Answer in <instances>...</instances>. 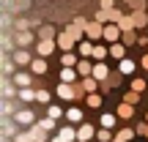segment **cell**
Returning <instances> with one entry per match:
<instances>
[{"mask_svg": "<svg viewBox=\"0 0 148 142\" xmlns=\"http://www.w3.org/2000/svg\"><path fill=\"white\" fill-rule=\"evenodd\" d=\"M55 47H58V41H55V38H41V41L36 44V52H38V58H47V55L55 52Z\"/></svg>", "mask_w": 148, "mask_h": 142, "instance_id": "7a4b0ae2", "label": "cell"}, {"mask_svg": "<svg viewBox=\"0 0 148 142\" xmlns=\"http://www.w3.org/2000/svg\"><path fill=\"white\" fill-rule=\"evenodd\" d=\"M77 66H63V69H60V82H69V85H74L77 82Z\"/></svg>", "mask_w": 148, "mask_h": 142, "instance_id": "9c48e42d", "label": "cell"}, {"mask_svg": "<svg viewBox=\"0 0 148 142\" xmlns=\"http://www.w3.org/2000/svg\"><path fill=\"white\" fill-rule=\"evenodd\" d=\"M16 99H19V101H33V99H36V90H30V88H19V90H16Z\"/></svg>", "mask_w": 148, "mask_h": 142, "instance_id": "ffe728a7", "label": "cell"}, {"mask_svg": "<svg viewBox=\"0 0 148 142\" xmlns=\"http://www.w3.org/2000/svg\"><path fill=\"white\" fill-rule=\"evenodd\" d=\"M132 19H134V27H145V25H148V14H145V8L132 11Z\"/></svg>", "mask_w": 148, "mask_h": 142, "instance_id": "9a60e30c", "label": "cell"}, {"mask_svg": "<svg viewBox=\"0 0 148 142\" xmlns=\"http://www.w3.org/2000/svg\"><path fill=\"white\" fill-rule=\"evenodd\" d=\"M77 71H79V77H93V66L88 63V58H82L77 63Z\"/></svg>", "mask_w": 148, "mask_h": 142, "instance_id": "e0dca14e", "label": "cell"}, {"mask_svg": "<svg viewBox=\"0 0 148 142\" xmlns=\"http://www.w3.org/2000/svg\"><path fill=\"white\" fill-rule=\"evenodd\" d=\"M118 71H121V74H132L134 71V60H129V58L118 60Z\"/></svg>", "mask_w": 148, "mask_h": 142, "instance_id": "7402d4cb", "label": "cell"}, {"mask_svg": "<svg viewBox=\"0 0 148 142\" xmlns=\"http://www.w3.org/2000/svg\"><path fill=\"white\" fill-rule=\"evenodd\" d=\"M137 134H143V137H148V120L143 123V126H137Z\"/></svg>", "mask_w": 148, "mask_h": 142, "instance_id": "c3c4849f", "label": "cell"}, {"mask_svg": "<svg viewBox=\"0 0 148 142\" xmlns=\"http://www.w3.org/2000/svg\"><path fill=\"white\" fill-rule=\"evenodd\" d=\"M121 36H123V30H121V25H118V22H107V25H104V41L115 44Z\"/></svg>", "mask_w": 148, "mask_h": 142, "instance_id": "6da1fadb", "label": "cell"}, {"mask_svg": "<svg viewBox=\"0 0 148 142\" xmlns=\"http://www.w3.org/2000/svg\"><path fill=\"white\" fill-rule=\"evenodd\" d=\"M74 25H77L79 30H88V19H82V16H77V19H74Z\"/></svg>", "mask_w": 148, "mask_h": 142, "instance_id": "7bdbcfd3", "label": "cell"}, {"mask_svg": "<svg viewBox=\"0 0 148 142\" xmlns=\"http://www.w3.org/2000/svg\"><path fill=\"white\" fill-rule=\"evenodd\" d=\"M55 41H58V47L63 49V52H71V49L77 47V41H74V38L69 36V30H60V33H58V38H55Z\"/></svg>", "mask_w": 148, "mask_h": 142, "instance_id": "277c9868", "label": "cell"}, {"mask_svg": "<svg viewBox=\"0 0 148 142\" xmlns=\"http://www.w3.org/2000/svg\"><path fill=\"white\" fill-rule=\"evenodd\" d=\"M66 30H69V36H71V38H74V41H77V44H79V41H82V36H85V30H79V27H77V25H74V22H71V25H69V27H66Z\"/></svg>", "mask_w": 148, "mask_h": 142, "instance_id": "4316f807", "label": "cell"}, {"mask_svg": "<svg viewBox=\"0 0 148 142\" xmlns=\"http://www.w3.org/2000/svg\"><path fill=\"white\" fill-rule=\"evenodd\" d=\"M110 58L123 60V58H126V44H123V41H121V44H118V41H115V44H110Z\"/></svg>", "mask_w": 148, "mask_h": 142, "instance_id": "7c38bea8", "label": "cell"}, {"mask_svg": "<svg viewBox=\"0 0 148 142\" xmlns=\"http://www.w3.org/2000/svg\"><path fill=\"white\" fill-rule=\"evenodd\" d=\"M58 96L63 101H74L77 99V90H74V85H69V82H60L58 85Z\"/></svg>", "mask_w": 148, "mask_h": 142, "instance_id": "52a82bcc", "label": "cell"}, {"mask_svg": "<svg viewBox=\"0 0 148 142\" xmlns=\"http://www.w3.org/2000/svg\"><path fill=\"white\" fill-rule=\"evenodd\" d=\"M30 137H33V142H44L47 139V128H44L41 123H33L30 126Z\"/></svg>", "mask_w": 148, "mask_h": 142, "instance_id": "4fadbf2b", "label": "cell"}, {"mask_svg": "<svg viewBox=\"0 0 148 142\" xmlns=\"http://www.w3.org/2000/svg\"><path fill=\"white\" fill-rule=\"evenodd\" d=\"M140 66H143V69L148 71V55H145V58H143V60H140Z\"/></svg>", "mask_w": 148, "mask_h": 142, "instance_id": "f907efd6", "label": "cell"}, {"mask_svg": "<svg viewBox=\"0 0 148 142\" xmlns=\"http://www.w3.org/2000/svg\"><path fill=\"white\" fill-rule=\"evenodd\" d=\"M47 115H49V118H55V120H58V118L63 115V109H60V107H49V109H47Z\"/></svg>", "mask_w": 148, "mask_h": 142, "instance_id": "60d3db41", "label": "cell"}, {"mask_svg": "<svg viewBox=\"0 0 148 142\" xmlns=\"http://www.w3.org/2000/svg\"><path fill=\"white\" fill-rule=\"evenodd\" d=\"M96 137H99V142H112V139H115L110 134V128H104V126H101V131H96Z\"/></svg>", "mask_w": 148, "mask_h": 142, "instance_id": "4dcf8cb0", "label": "cell"}, {"mask_svg": "<svg viewBox=\"0 0 148 142\" xmlns=\"http://www.w3.org/2000/svg\"><path fill=\"white\" fill-rule=\"evenodd\" d=\"M14 41H16V47H27V44H33V33L30 30H16Z\"/></svg>", "mask_w": 148, "mask_h": 142, "instance_id": "8fae6325", "label": "cell"}, {"mask_svg": "<svg viewBox=\"0 0 148 142\" xmlns=\"http://www.w3.org/2000/svg\"><path fill=\"white\" fill-rule=\"evenodd\" d=\"M121 41L126 44V47H132V44H134V41H140V38L134 36V30H123V36H121Z\"/></svg>", "mask_w": 148, "mask_h": 142, "instance_id": "f1b7e54d", "label": "cell"}, {"mask_svg": "<svg viewBox=\"0 0 148 142\" xmlns=\"http://www.w3.org/2000/svg\"><path fill=\"white\" fill-rule=\"evenodd\" d=\"M134 134H137V131H134V128H121V131H118V137H121V139H126V142H129V139H132V137H134Z\"/></svg>", "mask_w": 148, "mask_h": 142, "instance_id": "8d00e7d4", "label": "cell"}, {"mask_svg": "<svg viewBox=\"0 0 148 142\" xmlns=\"http://www.w3.org/2000/svg\"><path fill=\"white\" fill-rule=\"evenodd\" d=\"M11 60H14L16 66H30L33 63V60H30V52H25V47L14 49V52H11Z\"/></svg>", "mask_w": 148, "mask_h": 142, "instance_id": "5b68a950", "label": "cell"}, {"mask_svg": "<svg viewBox=\"0 0 148 142\" xmlns=\"http://www.w3.org/2000/svg\"><path fill=\"white\" fill-rule=\"evenodd\" d=\"M101 8H107V11H112V8H115V0H101Z\"/></svg>", "mask_w": 148, "mask_h": 142, "instance_id": "7dc6e473", "label": "cell"}, {"mask_svg": "<svg viewBox=\"0 0 148 142\" xmlns=\"http://www.w3.org/2000/svg\"><path fill=\"white\" fill-rule=\"evenodd\" d=\"M90 137H96V128L90 126V123H79V128H77V142H88Z\"/></svg>", "mask_w": 148, "mask_h": 142, "instance_id": "8992f818", "label": "cell"}, {"mask_svg": "<svg viewBox=\"0 0 148 142\" xmlns=\"http://www.w3.org/2000/svg\"><path fill=\"white\" fill-rule=\"evenodd\" d=\"M126 3H129V5H134L132 11H137V8H145V3H143V0H126Z\"/></svg>", "mask_w": 148, "mask_h": 142, "instance_id": "f6af8a7d", "label": "cell"}, {"mask_svg": "<svg viewBox=\"0 0 148 142\" xmlns=\"http://www.w3.org/2000/svg\"><path fill=\"white\" fill-rule=\"evenodd\" d=\"M52 142H66V139H63V137H60V134H58V137H55V139H52Z\"/></svg>", "mask_w": 148, "mask_h": 142, "instance_id": "816d5d0a", "label": "cell"}, {"mask_svg": "<svg viewBox=\"0 0 148 142\" xmlns=\"http://www.w3.org/2000/svg\"><path fill=\"white\" fill-rule=\"evenodd\" d=\"M11 79H14V85H16V88H27V85H30V77H27V74H14V77H11Z\"/></svg>", "mask_w": 148, "mask_h": 142, "instance_id": "d4e9b609", "label": "cell"}, {"mask_svg": "<svg viewBox=\"0 0 148 142\" xmlns=\"http://www.w3.org/2000/svg\"><path fill=\"white\" fill-rule=\"evenodd\" d=\"M58 134H60V137H63L66 142H77V131H74L71 126H63V128H60Z\"/></svg>", "mask_w": 148, "mask_h": 142, "instance_id": "cb8c5ba5", "label": "cell"}, {"mask_svg": "<svg viewBox=\"0 0 148 142\" xmlns=\"http://www.w3.org/2000/svg\"><path fill=\"white\" fill-rule=\"evenodd\" d=\"M30 69H33V74L44 77V74H47V58H36V60L30 63Z\"/></svg>", "mask_w": 148, "mask_h": 142, "instance_id": "2e32d148", "label": "cell"}, {"mask_svg": "<svg viewBox=\"0 0 148 142\" xmlns=\"http://www.w3.org/2000/svg\"><path fill=\"white\" fill-rule=\"evenodd\" d=\"M11 112H14V107H11V101L5 99V101H3V115H11Z\"/></svg>", "mask_w": 148, "mask_h": 142, "instance_id": "bcb514c9", "label": "cell"}, {"mask_svg": "<svg viewBox=\"0 0 148 142\" xmlns=\"http://www.w3.org/2000/svg\"><path fill=\"white\" fill-rule=\"evenodd\" d=\"M58 33H60V30H55L52 25H44V27H38V38H58Z\"/></svg>", "mask_w": 148, "mask_h": 142, "instance_id": "d6986e66", "label": "cell"}, {"mask_svg": "<svg viewBox=\"0 0 148 142\" xmlns=\"http://www.w3.org/2000/svg\"><path fill=\"white\" fill-rule=\"evenodd\" d=\"M132 90H137V93H143V90H145V79H132Z\"/></svg>", "mask_w": 148, "mask_h": 142, "instance_id": "74e56055", "label": "cell"}, {"mask_svg": "<svg viewBox=\"0 0 148 142\" xmlns=\"http://www.w3.org/2000/svg\"><path fill=\"white\" fill-rule=\"evenodd\" d=\"M96 22L107 25V22H110V11H107V8H99V11H96Z\"/></svg>", "mask_w": 148, "mask_h": 142, "instance_id": "1f68e13d", "label": "cell"}, {"mask_svg": "<svg viewBox=\"0 0 148 142\" xmlns=\"http://www.w3.org/2000/svg\"><path fill=\"white\" fill-rule=\"evenodd\" d=\"M11 96H14V88H11L8 79H3V99H11Z\"/></svg>", "mask_w": 148, "mask_h": 142, "instance_id": "d590c367", "label": "cell"}, {"mask_svg": "<svg viewBox=\"0 0 148 142\" xmlns=\"http://www.w3.org/2000/svg\"><path fill=\"white\" fill-rule=\"evenodd\" d=\"M14 142H33V137H30V131H19L14 137Z\"/></svg>", "mask_w": 148, "mask_h": 142, "instance_id": "ab89813d", "label": "cell"}, {"mask_svg": "<svg viewBox=\"0 0 148 142\" xmlns=\"http://www.w3.org/2000/svg\"><path fill=\"white\" fill-rule=\"evenodd\" d=\"M115 118H118V115H110V112L101 115V126H104V128H112V126H115Z\"/></svg>", "mask_w": 148, "mask_h": 142, "instance_id": "836d02e7", "label": "cell"}, {"mask_svg": "<svg viewBox=\"0 0 148 142\" xmlns=\"http://www.w3.org/2000/svg\"><path fill=\"white\" fill-rule=\"evenodd\" d=\"M118 25H121V30H134V19H132V16H121Z\"/></svg>", "mask_w": 148, "mask_h": 142, "instance_id": "d6a6232c", "label": "cell"}, {"mask_svg": "<svg viewBox=\"0 0 148 142\" xmlns=\"http://www.w3.org/2000/svg\"><path fill=\"white\" fill-rule=\"evenodd\" d=\"M82 88L88 90V93H96V88H99V79H96V77H82Z\"/></svg>", "mask_w": 148, "mask_h": 142, "instance_id": "44dd1931", "label": "cell"}, {"mask_svg": "<svg viewBox=\"0 0 148 142\" xmlns=\"http://www.w3.org/2000/svg\"><path fill=\"white\" fill-rule=\"evenodd\" d=\"M112 142H126V139H121V137H115V139H112Z\"/></svg>", "mask_w": 148, "mask_h": 142, "instance_id": "f5cc1de1", "label": "cell"}, {"mask_svg": "<svg viewBox=\"0 0 148 142\" xmlns=\"http://www.w3.org/2000/svg\"><path fill=\"white\" fill-rule=\"evenodd\" d=\"M41 126L47 128V131H52V128H55V118H49V115H47V118L41 120Z\"/></svg>", "mask_w": 148, "mask_h": 142, "instance_id": "b9f144b4", "label": "cell"}, {"mask_svg": "<svg viewBox=\"0 0 148 142\" xmlns=\"http://www.w3.org/2000/svg\"><path fill=\"white\" fill-rule=\"evenodd\" d=\"M66 118H69V123H82V109H79V107H71V109L66 112Z\"/></svg>", "mask_w": 148, "mask_h": 142, "instance_id": "603a6c76", "label": "cell"}, {"mask_svg": "<svg viewBox=\"0 0 148 142\" xmlns=\"http://www.w3.org/2000/svg\"><path fill=\"white\" fill-rule=\"evenodd\" d=\"M123 101H126V104H137V101H140V93H137V90H129V93L123 96Z\"/></svg>", "mask_w": 148, "mask_h": 142, "instance_id": "e575fe53", "label": "cell"}, {"mask_svg": "<svg viewBox=\"0 0 148 142\" xmlns=\"http://www.w3.org/2000/svg\"><path fill=\"white\" fill-rule=\"evenodd\" d=\"M3 131H5V137H11V131H14V126H11V123L5 120V123H3Z\"/></svg>", "mask_w": 148, "mask_h": 142, "instance_id": "681fc988", "label": "cell"}, {"mask_svg": "<svg viewBox=\"0 0 148 142\" xmlns=\"http://www.w3.org/2000/svg\"><path fill=\"white\" fill-rule=\"evenodd\" d=\"M107 55H110V49H107L104 44H96L93 47V60H104Z\"/></svg>", "mask_w": 148, "mask_h": 142, "instance_id": "484cf974", "label": "cell"}, {"mask_svg": "<svg viewBox=\"0 0 148 142\" xmlns=\"http://www.w3.org/2000/svg\"><path fill=\"white\" fill-rule=\"evenodd\" d=\"M3 71H5V74H11V71H14V63H11L8 58H3Z\"/></svg>", "mask_w": 148, "mask_h": 142, "instance_id": "ee69618b", "label": "cell"}, {"mask_svg": "<svg viewBox=\"0 0 148 142\" xmlns=\"http://www.w3.org/2000/svg\"><path fill=\"white\" fill-rule=\"evenodd\" d=\"M36 101H41V104H49V93H47V90H36Z\"/></svg>", "mask_w": 148, "mask_h": 142, "instance_id": "f35d334b", "label": "cell"}, {"mask_svg": "<svg viewBox=\"0 0 148 142\" xmlns=\"http://www.w3.org/2000/svg\"><path fill=\"white\" fill-rule=\"evenodd\" d=\"M132 115H134V104H126V101H123V104L118 107V118H123V120H129Z\"/></svg>", "mask_w": 148, "mask_h": 142, "instance_id": "ac0fdd59", "label": "cell"}, {"mask_svg": "<svg viewBox=\"0 0 148 142\" xmlns=\"http://www.w3.org/2000/svg\"><path fill=\"white\" fill-rule=\"evenodd\" d=\"M85 36L90 38V41H99V38H104V25L101 22H88V30H85Z\"/></svg>", "mask_w": 148, "mask_h": 142, "instance_id": "3957f363", "label": "cell"}, {"mask_svg": "<svg viewBox=\"0 0 148 142\" xmlns=\"http://www.w3.org/2000/svg\"><path fill=\"white\" fill-rule=\"evenodd\" d=\"M85 101H88V107H93V109H96V107H101V96L99 93H88V96H85Z\"/></svg>", "mask_w": 148, "mask_h": 142, "instance_id": "f546056e", "label": "cell"}, {"mask_svg": "<svg viewBox=\"0 0 148 142\" xmlns=\"http://www.w3.org/2000/svg\"><path fill=\"white\" fill-rule=\"evenodd\" d=\"M33 118H36V115H33L30 109H19V112H14V120L19 123V126H33Z\"/></svg>", "mask_w": 148, "mask_h": 142, "instance_id": "30bf717a", "label": "cell"}, {"mask_svg": "<svg viewBox=\"0 0 148 142\" xmlns=\"http://www.w3.org/2000/svg\"><path fill=\"white\" fill-rule=\"evenodd\" d=\"M93 47H96V44L88 38V41H79V44H77V52L82 55V58H93Z\"/></svg>", "mask_w": 148, "mask_h": 142, "instance_id": "5bb4252c", "label": "cell"}, {"mask_svg": "<svg viewBox=\"0 0 148 142\" xmlns=\"http://www.w3.org/2000/svg\"><path fill=\"white\" fill-rule=\"evenodd\" d=\"M93 77L99 79V82H107V77H110V66H107L104 60H96V66H93Z\"/></svg>", "mask_w": 148, "mask_h": 142, "instance_id": "ba28073f", "label": "cell"}, {"mask_svg": "<svg viewBox=\"0 0 148 142\" xmlns=\"http://www.w3.org/2000/svg\"><path fill=\"white\" fill-rule=\"evenodd\" d=\"M77 63H79V60H77L74 52H63V55H60V66H77Z\"/></svg>", "mask_w": 148, "mask_h": 142, "instance_id": "83f0119b", "label": "cell"}, {"mask_svg": "<svg viewBox=\"0 0 148 142\" xmlns=\"http://www.w3.org/2000/svg\"><path fill=\"white\" fill-rule=\"evenodd\" d=\"M145 120H148V115H145Z\"/></svg>", "mask_w": 148, "mask_h": 142, "instance_id": "db71d44e", "label": "cell"}]
</instances>
